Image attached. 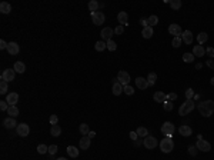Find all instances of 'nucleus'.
Segmentation results:
<instances>
[{"mask_svg":"<svg viewBox=\"0 0 214 160\" xmlns=\"http://www.w3.org/2000/svg\"><path fill=\"white\" fill-rule=\"evenodd\" d=\"M197 109H198V112L204 117H210L214 112V102L213 100H206V102H203V103H198Z\"/></svg>","mask_w":214,"mask_h":160,"instance_id":"nucleus-1","label":"nucleus"},{"mask_svg":"<svg viewBox=\"0 0 214 160\" xmlns=\"http://www.w3.org/2000/svg\"><path fill=\"white\" fill-rule=\"evenodd\" d=\"M147 82H149L150 86L156 84V82H157V74L156 73H150L149 76H147Z\"/></svg>","mask_w":214,"mask_h":160,"instance_id":"nucleus-36","label":"nucleus"},{"mask_svg":"<svg viewBox=\"0 0 214 160\" xmlns=\"http://www.w3.org/2000/svg\"><path fill=\"white\" fill-rule=\"evenodd\" d=\"M206 64H207L210 69H214V62L211 60V59H210V60H207V62H206Z\"/></svg>","mask_w":214,"mask_h":160,"instance_id":"nucleus-55","label":"nucleus"},{"mask_svg":"<svg viewBox=\"0 0 214 160\" xmlns=\"http://www.w3.org/2000/svg\"><path fill=\"white\" fill-rule=\"evenodd\" d=\"M193 54H194V57H203V56L206 54V49L201 45L194 46V47H193Z\"/></svg>","mask_w":214,"mask_h":160,"instance_id":"nucleus-20","label":"nucleus"},{"mask_svg":"<svg viewBox=\"0 0 214 160\" xmlns=\"http://www.w3.org/2000/svg\"><path fill=\"white\" fill-rule=\"evenodd\" d=\"M14 76H16L14 69H6L1 73V80H6L7 83H9V82H13L14 80Z\"/></svg>","mask_w":214,"mask_h":160,"instance_id":"nucleus-10","label":"nucleus"},{"mask_svg":"<svg viewBox=\"0 0 214 160\" xmlns=\"http://www.w3.org/2000/svg\"><path fill=\"white\" fill-rule=\"evenodd\" d=\"M197 40H198V45H204V43H206V42H207L208 40V36H207V33H200V34H198V36H197Z\"/></svg>","mask_w":214,"mask_h":160,"instance_id":"nucleus-32","label":"nucleus"},{"mask_svg":"<svg viewBox=\"0 0 214 160\" xmlns=\"http://www.w3.org/2000/svg\"><path fill=\"white\" fill-rule=\"evenodd\" d=\"M206 54H208V57H214V47H207Z\"/></svg>","mask_w":214,"mask_h":160,"instance_id":"nucleus-51","label":"nucleus"},{"mask_svg":"<svg viewBox=\"0 0 214 160\" xmlns=\"http://www.w3.org/2000/svg\"><path fill=\"white\" fill-rule=\"evenodd\" d=\"M50 133H52L53 137H57V136L61 135V129H60V126L54 124V126H52V129H50Z\"/></svg>","mask_w":214,"mask_h":160,"instance_id":"nucleus-31","label":"nucleus"},{"mask_svg":"<svg viewBox=\"0 0 214 160\" xmlns=\"http://www.w3.org/2000/svg\"><path fill=\"white\" fill-rule=\"evenodd\" d=\"M143 144H144V147L149 149V150L156 149L157 147V139L156 137H153V136H146L144 140H143Z\"/></svg>","mask_w":214,"mask_h":160,"instance_id":"nucleus-5","label":"nucleus"},{"mask_svg":"<svg viewBox=\"0 0 214 160\" xmlns=\"http://www.w3.org/2000/svg\"><path fill=\"white\" fill-rule=\"evenodd\" d=\"M78 132L81 133L83 136H87L90 133V129H89V124H86V123H81L80 124V127H78Z\"/></svg>","mask_w":214,"mask_h":160,"instance_id":"nucleus-30","label":"nucleus"},{"mask_svg":"<svg viewBox=\"0 0 214 160\" xmlns=\"http://www.w3.org/2000/svg\"><path fill=\"white\" fill-rule=\"evenodd\" d=\"M49 120H50V124H52V126H54V124H57V122H58V117L56 115H52L50 116V119H49Z\"/></svg>","mask_w":214,"mask_h":160,"instance_id":"nucleus-47","label":"nucleus"},{"mask_svg":"<svg viewBox=\"0 0 214 160\" xmlns=\"http://www.w3.org/2000/svg\"><path fill=\"white\" fill-rule=\"evenodd\" d=\"M175 99H177V95H175V93H169V95H167V100H170V102H173Z\"/></svg>","mask_w":214,"mask_h":160,"instance_id":"nucleus-53","label":"nucleus"},{"mask_svg":"<svg viewBox=\"0 0 214 160\" xmlns=\"http://www.w3.org/2000/svg\"><path fill=\"white\" fill-rule=\"evenodd\" d=\"M123 93V86L118 83V80L114 79V82H113V95L114 96H120Z\"/></svg>","mask_w":214,"mask_h":160,"instance_id":"nucleus-18","label":"nucleus"},{"mask_svg":"<svg viewBox=\"0 0 214 160\" xmlns=\"http://www.w3.org/2000/svg\"><path fill=\"white\" fill-rule=\"evenodd\" d=\"M7 46H9V43H6V42L1 39V40H0V49H1V50H7Z\"/></svg>","mask_w":214,"mask_h":160,"instance_id":"nucleus-52","label":"nucleus"},{"mask_svg":"<svg viewBox=\"0 0 214 160\" xmlns=\"http://www.w3.org/2000/svg\"><path fill=\"white\" fill-rule=\"evenodd\" d=\"M67 154H69L70 157H77L78 149L76 147V146H69V147H67Z\"/></svg>","mask_w":214,"mask_h":160,"instance_id":"nucleus-27","label":"nucleus"},{"mask_svg":"<svg viewBox=\"0 0 214 160\" xmlns=\"http://www.w3.org/2000/svg\"><path fill=\"white\" fill-rule=\"evenodd\" d=\"M195 147L198 149L200 152H210V149H211V144L208 143V141H206V140H203V139H198L197 140V143H195Z\"/></svg>","mask_w":214,"mask_h":160,"instance_id":"nucleus-9","label":"nucleus"},{"mask_svg":"<svg viewBox=\"0 0 214 160\" xmlns=\"http://www.w3.org/2000/svg\"><path fill=\"white\" fill-rule=\"evenodd\" d=\"M140 23L143 25V27H147L149 26V20H146V19H141L140 20Z\"/></svg>","mask_w":214,"mask_h":160,"instance_id":"nucleus-56","label":"nucleus"},{"mask_svg":"<svg viewBox=\"0 0 214 160\" xmlns=\"http://www.w3.org/2000/svg\"><path fill=\"white\" fill-rule=\"evenodd\" d=\"M7 115L12 116V117H16V116L19 115V109H17L16 106H9V109H7Z\"/></svg>","mask_w":214,"mask_h":160,"instance_id":"nucleus-33","label":"nucleus"},{"mask_svg":"<svg viewBox=\"0 0 214 160\" xmlns=\"http://www.w3.org/2000/svg\"><path fill=\"white\" fill-rule=\"evenodd\" d=\"M13 69L16 73H24V71H26V64L23 63V62H16L13 66Z\"/></svg>","mask_w":214,"mask_h":160,"instance_id":"nucleus-24","label":"nucleus"},{"mask_svg":"<svg viewBox=\"0 0 214 160\" xmlns=\"http://www.w3.org/2000/svg\"><path fill=\"white\" fill-rule=\"evenodd\" d=\"M37 153H40V154L49 153V147H47L46 144H39V146H37Z\"/></svg>","mask_w":214,"mask_h":160,"instance_id":"nucleus-40","label":"nucleus"},{"mask_svg":"<svg viewBox=\"0 0 214 160\" xmlns=\"http://www.w3.org/2000/svg\"><path fill=\"white\" fill-rule=\"evenodd\" d=\"M16 130H17V135H19L20 137H26V136H29V133H30V127H29V124H26V123H20L19 126L16 127Z\"/></svg>","mask_w":214,"mask_h":160,"instance_id":"nucleus-8","label":"nucleus"},{"mask_svg":"<svg viewBox=\"0 0 214 160\" xmlns=\"http://www.w3.org/2000/svg\"><path fill=\"white\" fill-rule=\"evenodd\" d=\"M7 51H9V54L16 56V54L20 51V46L17 45L16 42H10V43H9V46H7Z\"/></svg>","mask_w":214,"mask_h":160,"instance_id":"nucleus-12","label":"nucleus"},{"mask_svg":"<svg viewBox=\"0 0 214 160\" xmlns=\"http://www.w3.org/2000/svg\"><path fill=\"white\" fill-rule=\"evenodd\" d=\"M163 107H164L166 112H171L173 110V103L170 102V100H166V102L163 103Z\"/></svg>","mask_w":214,"mask_h":160,"instance_id":"nucleus-42","label":"nucleus"},{"mask_svg":"<svg viewBox=\"0 0 214 160\" xmlns=\"http://www.w3.org/2000/svg\"><path fill=\"white\" fill-rule=\"evenodd\" d=\"M178 133H180L183 137H190V136H191V133H193V130H191V127H190V126H187V124H183V126H180V129H178Z\"/></svg>","mask_w":214,"mask_h":160,"instance_id":"nucleus-15","label":"nucleus"},{"mask_svg":"<svg viewBox=\"0 0 214 160\" xmlns=\"http://www.w3.org/2000/svg\"><path fill=\"white\" fill-rule=\"evenodd\" d=\"M57 160H67V159H66V157H58Z\"/></svg>","mask_w":214,"mask_h":160,"instance_id":"nucleus-59","label":"nucleus"},{"mask_svg":"<svg viewBox=\"0 0 214 160\" xmlns=\"http://www.w3.org/2000/svg\"><path fill=\"white\" fill-rule=\"evenodd\" d=\"M158 146H160L163 153H170V152H173L174 143H173V140H171V136H166V137L158 143Z\"/></svg>","mask_w":214,"mask_h":160,"instance_id":"nucleus-2","label":"nucleus"},{"mask_svg":"<svg viewBox=\"0 0 214 160\" xmlns=\"http://www.w3.org/2000/svg\"><path fill=\"white\" fill-rule=\"evenodd\" d=\"M114 34V29H111V27H104L103 30H101V37L104 40H111V36Z\"/></svg>","mask_w":214,"mask_h":160,"instance_id":"nucleus-16","label":"nucleus"},{"mask_svg":"<svg viewBox=\"0 0 214 160\" xmlns=\"http://www.w3.org/2000/svg\"><path fill=\"white\" fill-rule=\"evenodd\" d=\"M183 43L181 37H173V42H171V45H173V47H180Z\"/></svg>","mask_w":214,"mask_h":160,"instance_id":"nucleus-44","label":"nucleus"},{"mask_svg":"<svg viewBox=\"0 0 214 160\" xmlns=\"http://www.w3.org/2000/svg\"><path fill=\"white\" fill-rule=\"evenodd\" d=\"M136 133L138 135V137H146V136H149V130L146 127H138Z\"/></svg>","mask_w":214,"mask_h":160,"instance_id":"nucleus-37","label":"nucleus"},{"mask_svg":"<svg viewBox=\"0 0 214 160\" xmlns=\"http://www.w3.org/2000/svg\"><path fill=\"white\" fill-rule=\"evenodd\" d=\"M169 4H170V7L173 9V10H178L180 7H181V0H170L169 1Z\"/></svg>","mask_w":214,"mask_h":160,"instance_id":"nucleus-29","label":"nucleus"},{"mask_svg":"<svg viewBox=\"0 0 214 160\" xmlns=\"http://www.w3.org/2000/svg\"><path fill=\"white\" fill-rule=\"evenodd\" d=\"M193 96H194V90L193 89L186 90V97H187V100H193Z\"/></svg>","mask_w":214,"mask_h":160,"instance_id":"nucleus-45","label":"nucleus"},{"mask_svg":"<svg viewBox=\"0 0 214 160\" xmlns=\"http://www.w3.org/2000/svg\"><path fill=\"white\" fill-rule=\"evenodd\" d=\"M94 49H96L97 51H103L104 49H107V45H106L104 42H101V40H98L97 43L94 45Z\"/></svg>","mask_w":214,"mask_h":160,"instance_id":"nucleus-35","label":"nucleus"},{"mask_svg":"<svg viewBox=\"0 0 214 160\" xmlns=\"http://www.w3.org/2000/svg\"><path fill=\"white\" fill-rule=\"evenodd\" d=\"M147 20H149V26H150V27H153V26H157V23H158V17H157L156 14L150 16Z\"/></svg>","mask_w":214,"mask_h":160,"instance_id":"nucleus-38","label":"nucleus"},{"mask_svg":"<svg viewBox=\"0 0 214 160\" xmlns=\"http://www.w3.org/2000/svg\"><path fill=\"white\" fill-rule=\"evenodd\" d=\"M136 86H137V89L146 90L150 84H149V82H147V79H144V77H137L136 79Z\"/></svg>","mask_w":214,"mask_h":160,"instance_id":"nucleus-13","label":"nucleus"},{"mask_svg":"<svg viewBox=\"0 0 214 160\" xmlns=\"http://www.w3.org/2000/svg\"><path fill=\"white\" fill-rule=\"evenodd\" d=\"M106 20V16H104L101 12H96V13H91V22L94 23L96 26H100L104 23Z\"/></svg>","mask_w":214,"mask_h":160,"instance_id":"nucleus-7","label":"nucleus"},{"mask_svg":"<svg viewBox=\"0 0 214 160\" xmlns=\"http://www.w3.org/2000/svg\"><path fill=\"white\" fill-rule=\"evenodd\" d=\"M91 144V139L87 136V137H81L80 139V143H78V146H80V149H83V150H87V149L90 147Z\"/></svg>","mask_w":214,"mask_h":160,"instance_id":"nucleus-22","label":"nucleus"},{"mask_svg":"<svg viewBox=\"0 0 214 160\" xmlns=\"http://www.w3.org/2000/svg\"><path fill=\"white\" fill-rule=\"evenodd\" d=\"M210 83H211V86H214V77L211 79V80H210Z\"/></svg>","mask_w":214,"mask_h":160,"instance_id":"nucleus-58","label":"nucleus"},{"mask_svg":"<svg viewBox=\"0 0 214 160\" xmlns=\"http://www.w3.org/2000/svg\"><path fill=\"white\" fill-rule=\"evenodd\" d=\"M153 34H154V32H153V27H150V26L144 27V29H143V32H141V36L144 39H150Z\"/></svg>","mask_w":214,"mask_h":160,"instance_id":"nucleus-26","label":"nucleus"},{"mask_svg":"<svg viewBox=\"0 0 214 160\" xmlns=\"http://www.w3.org/2000/svg\"><path fill=\"white\" fill-rule=\"evenodd\" d=\"M3 124H4V127L6 129H14L19 126V123L16 122V119L14 117H7L6 120L3 122Z\"/></svg>","mask_w":214,"mask_h":160,"instance_id":"nucleus-19","label":"nucleus"},{"mask_svg":"<svg viewBox=\"0 0 214 160\" xmlns=\"http://www.w3.org/2000/svg\"><path fill=\"white\" fill-rule=\"evenodd\" d=\"M0 12L3 13V14H9V13L12 12V6L7 1H1L0 3Z\"/></svg>","mask_w":214,"mask_h":160,"instance_id":"nucleus-25","label":"nucleus"},{"mask_svg":"<svg viewBox=\"0 0 214 160\" xmlns=\"http://www.w3.org/2000/svg\"><path fill=\"white\" fill-rule=\"evenodd\" d=\"M98 7H100L98 1H96V0H91V1H89V10H90L91 13H96L98 10Z\"/></svg>","mask_w":214,"mask_h":160,"instance_id":"nucleus-28","label":"nucleus"},{"mask_svg":"<svg viewBox=\"0 0 214 160\" xmlns=\"http://www.w3.org/2000/svg\"><path fill=\"white\" fill-rule=\"evenodd\" d=\"M7 109H9L7 102H0V110H1V112H7Z\"/></svg>","mask_w":214,"mask_h":160,"instance_id":"nucleus-48","label":"nucleus"},{"mask_svg":"<svg viewBox=\"0 0 214 160\" xmlns=\"http://www.w3.org/2000/svg\"><path fill=\"white\" fill-rule=\"evenodd\" d=\"M194 102L193 100H186V102L183 103L181 106H180V109H178V115L180 116H186L188 113H191L193 110H194Z\"/></svg>","mask_w":214,"mask_h":160,"instance_id":"nucleus-3","label":"nucleus"},{"mask_svg":"<svg viewBox=\"0 0 214 160\" xmlns=\"http://www.w3.org/2000/svg\"><path fill=\"white\" fill-rule=\"evenodd\" d=\"M49 153H50V154H56V153H57V146H56V144L49 146Z\"/></svg>","mask_w":214,"mask_h":160,"instance_id":"nucleus-49","label":"nucleus"},{"mask_svg":"<svg viewBox=\"0 0 214 160\" xmlns=\"http://www.w3.org/2000/svg\"><path fill=\"white\" fill-rule=\"evenodd\" d=\"M106 45H107V49L110 51H114L117 49V45L113 42V40H109V42H106Z\"/></svg>","mask_w":214,"mask_h":160,"instance_id":"nucleus-43","label":"nucleus"},{"mask_svg":"<svg viewBox=\"0 0 214 160\" xmlns=\"http://www.w3.org/2000/svg\"><path fill=\"white\" fill-rule=\"evenodd\" d=\"M0 93H1V95H7V82L6 80H1V82H0Z\"/></svg>","mask_w":214,"mask_h":160,"instance_id":"nucleus-39","label":"nucleus"},{"mask_svg":"<svg viewBox=\"0 0 214 160\" xmlns=\"http://www.w3.org/2000/svg\"><path fill=\"white\" fill-rule=\"evenodd\" d=\"M123 92L127 95V96H131V95L134 93V89H133L130 84H127V86H124V87H123Z\"/></svg>","mask_w":214,"mask_h":160,"instance_id":"nucleus-41","label":"nucleus"},{"mask_svg":"<svg viewBox=\"0 0 214 160\" xmlns=\"http://www.w3.org/2000/svg\"><path fill=\"white\" fill-rule=\"evenodd\" d=\"M169 33H170V34H173L174 37H181L183 30H181V27H180L178 25L173 23V25L169 26Z\"/></svg>","mask_w":214,"mask_h":160,"instance_id":"nucleus-11","label":"nucleus"},{"mask_svg":"<svg viewBox=\"0 0 214 160\" xmlns=\"http://www.w3.org/2000/svg\"><path fill=\"white\" fill-rule=\"evenodd\" d=\"M197 150H198V149L195 147V146H190V147H188V153L191 154V156H195V154H197Z\"/></svg>","mask_w":214,"mask_h":160,"instance_id":"nucleus-50","label":"nucleus"},{"mask_svg":"<svg viewBox=\"0 0 214 160\" xmlns=\"http://www.w3.org/2000/svg\"><path fill=\"white\" fill-rule=\"evenodd\" d=\"M183 60H184L186 63H193V62H194V54H193V53H184V54H183Z\"/></svg>","mask_w":214,"mask_h":160,"instance_id":"nucleus-34","label":"nucleus"},{"mask_svg":"<svg viewBox=\"0 0 214 160\" xmlns=\"http://www.w3.org/2000/svg\"><path fill=\"white\" fill-rule=\"evenodd\" d=\"M117 20H118V23L121 26H126L127 23H129V14L126 12H120L118 14H117Z\"/></svg>","mask_w":214,"mask_h":160,"instance_id":"nucleus-21","label":"nucleus"},{"mask_svg":"<svg viewBox=\"0 0 214 160\" xmlns=\"http://www.w3.org/2000/svg\"><path fill=\"white\" fill-rule=\"evenodd\" d=\"M6 102L9 103V106H16V103L19 102V95L17 93H9L6 97Z\"/></svg>","mask_w":214,"mask_h":160,"instance_id":"nucleus-14","label":"nucleus"},{"mask_svg":"<svg viewBox=\"0 0 214 160\" xmlns=\"http://www.w3.org/2000/svg\"><path fill=\"white\" fill-rule=\"evenodd\" d=\"M181 40L186 45H191L193 43V33L190 32V30H184L181 34Z\"/></svg>","mask_w":214,"mask_h":160,"instance_id":"nucleus-17","label":"nucleus"},{"mask_svg":"<svg viewBox=\"0 0 214 160\" xmlns=\"http://www.w3.org/2000/svg\"><path fill=\"white\" fill-rule=\"evenodd\" d=\"M137 137H138V135H137L136 132H130V139L131 140H136Z\"/></svg>","mask_w":214,"mask_h":160,"instance_id":"nucleus-54","label":"nucleus"},{"mask_svg":"<svg viewBox=\"0 0 214 160\" xmlns=\"http://www.w3.org/2000/svg\"><path fill=\"white\" fill-rule=\"evenodd\" d=\"M153 99H154L157 103H164L166 100H167V95L163 93V92H156L154 96H153Z\"/></svg>","mask_w":214,"mask_h":160,"instance_id":"nucleus-23","label":"nucleus"},{"mask_svg":"<svg viewBox=\"0 0 214 160\" xmlns=\"http://www.w3.org/2000/svg\"><path fill=\"white\" fill-rule=\"evenodd\" d=\"M174 132H175V127H174V124H173L171 122H164V123H163L161 133L164 136H171Z\"/></svg>","mask_w":214,"mask_h":160,"instance_id":"nucleus-4","label":"nucleus"},{"mask_svg":"<svg viewBox=\"0 0 214 160\" xmlns=\"http://www.w3.org/2000/svg\"><path fill=\"white\" fill-rule=\"evenodd\" d=\"M89 137H90V139H93V137H96V132H90V133H89Z\"/></svg>","mask_w":214,"mask_h":160,"instance_id":"nucleus-57","label":"nucleus"},{"mask_svg":"<svg viewBox=\"0 0 214 160\" xmlns=\"http://www.w3.org/2000/svg\"><path fill=\"white\" fill-rule=\"evenodd\" d=\"M117 80H118V83L124 87V86H127V84H129V82H130V74L127 73V71L120 70V71H118V74H117Z\"/></svg>","mask_w":214,"mask_h":160,"instance_id":"nucleus-6","label":"nucleus"},{"mask_svg":"<svg viewBox=\"0 0 214 160\" xmlns=\"http://www.w3.org/2000/svg\"><path fill=\"white\" fill-rule=\"evenodd\" d=\"M123 32H124V27L121 25H118L114 29V34H117V36H120V34H123Z\"/></svg>","mask_w":214,"mask_h":160,"instance_id":"nucleus-46","label":"nucleus"}]
</instances>
